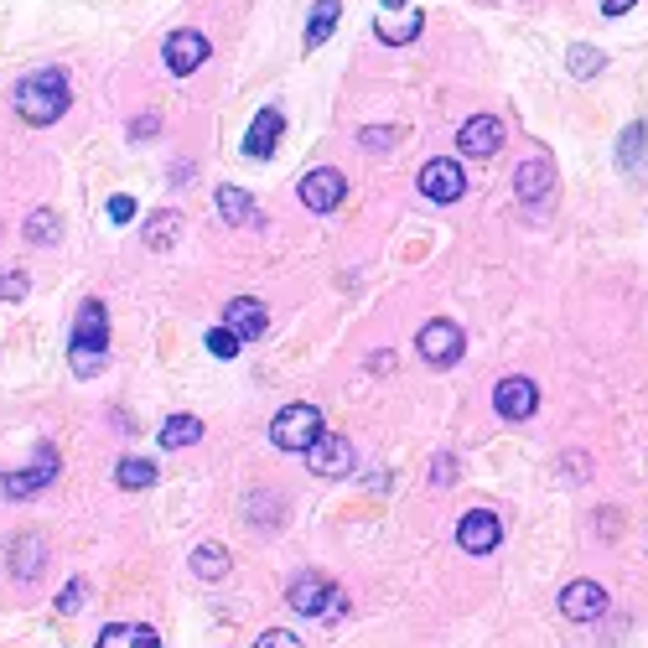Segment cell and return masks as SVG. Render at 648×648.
<instances>
[{
  "instance_id": "34",
  "label": "cell",
  "mask_w": 648,
  "mask_h": 648,
  "mask_svg": "<svg viewBox=\"0 0 648 648\" xmlns=\"http://www.w3.org/2000/svg\"><path fill=\"white\" fill-rule=\"evenodd\" d=\"M110 218H115V224H130V218H136V198L115 192V198H110Z\"/></svg>"
},
{
  "instance_id": "5",
  "label": "cell",
  "mask_w": 648,
  "mask_h": 648,
  "mask_svg": "<svg viewBox=\"0 0 648 648\" xmlns=\"http://www.w3.org/2000/svg\"><path fill=\"white\" fill-rule=\"evenodd\" d=\"M416 347H420V358H425V364H436V369H446V364H457V358H462L467 338H462V327H457V322H446V317H436V322H425V327H420Z\"/></svg>"
},
{
  "instance_id": "13",
  "label": "cell",
  "mask_w": 648,
  "mask_h": 648,
  "mask_svg": "<svg viewBox=\"0 0 648 648\" xmlns=\"http://www.w3.org/2000/svg\"><path fill=\"white\" fill-rule=\"evenodd\" d=\"M560 612H566L571 623H597L607 612V592L597 581H571V586L560 592Z\"/></svg>"
},
{
  "instance_id": "7",
  "label": "cell",
  "mask_w": 648,
  "mask_h": 648,
  "mask_svg": "<svg viewBox=\"0 0 648 648\" xmlns=\"http://www.w3.org/2000/svg\"><path fill=\"white\" fill-rule=\"evenodd\" d=\"M353 462H358V457H353V441H347V436H327V431L312 441V452H306V467H312L317 478H347Z\"/></svg>"
},
{
  "instance_id": "26",
  "label": "cell",
  "mask_w": 648,
  "mask_h": 648,
  "mask_svg": "<svg viewBox=\"0 0 648 648\" xmlns=\"http://www.w3.org/2000/svg\"><path fill=\"white\" fill-rule=\"evenodd\" d=\"M162 452H177V446H192V441H203V420L198 416H171L162 425Z\"/></svg>"
},
{
  "instance_id": "15",
  "label": "cell",
  "mask_w": 648,
  "mask_h": 648,
  "mask_svg": "<svg viewBox=\"0 0 648 648\" xmlns=\"http://www.w3.org/2000/svg\"><path fill=\"white\" fill-rule=\"evenodd\" d=\"M280 130H285V115H280V110H259L255 125H250V136H244V156H250V162H265V156H276Z\"/></svg>"
},
{
  "instance_id": "32",
  "label": "cell",
  "mask_w": 648,
  "mask_h": 648,
  "mask_svg": "<svg viewBox=\"0 0 648 648\" xmlns=\"http://www.w3.org/2000/svg\"><path fill=\"white\" fill-rule=\"evenodd\" d=\"M255 648H302V638L296 633H285V627H270V633H259Z\"/></svg>"
},
{
  "instance_id": "19",
  "label": "cell",
  "mask_w": 648,
  "mask_h": 648,
  "mask_svg": "<svg viewBox=\"0 0 648 648\" xmlns=\"http://www.w3.org/2000/svg\"><path fill=\"white\" fill-rule=\"evenodd\" d=\"M420 26H425V16H420L416 5H410L405 16H394V11H379V16H373V31H379L384 42H394V47H399V42H416Z\"/></svg>"
},
{
  "instance_id": "17",
  "label": "cell",
  "mask_w": 648,
  "mask_h": 648,
  "mask_svg": "<svg viewBox=\"0 0 648 648\" xmlns=\"http://www.w3.org/2000/svg\"><path fill=\"white\" fill-rule=\"evenodd\" d=\"M5 566H11V576H16V581H37V576H42V566H47V545L37 539V534H16V539H11Z\"/></svg>"
},
{
  "instance_id": "29",
  "label": "cell",
  "mask_w": 648,
  "mask_h": 648,
  "mask_svg": "<svg viewBox=\"0 0 648 648\" xmlns=\"http://www.w3.org/2000/svg\"><path fill=\"white\" fill-rule=\"evenodd\" d=\"M177 229H182V213L177 208L156 213V218L145 224V244H151V250H171V244H177Z\"/></svg>"
},
{
  "instance_id": "11",
  "label": "cell",
  "mask_w": 648,
  "mask_h": 648,
  "mask_svg": "<svg viewBox=\"0 0 648 648\" xmlns=\"http://www.w3.org/2000/svg\"><path fill=\"white\" fill-rule=\"evenodd\" d=\"M208 37H203V31H171V37H166V68L177 73V78H187V73H198L203 68V63H208Z\"/></svg>"
},
{
  "instance_id": "9",
  "label": "cell",
  "mask_w": 648,
  "mask_h": 648,
  "mask_svg": "<svg viewBox=\"0 0 648 648\" xmlns=\"http://www.w3.org/2000/svg\"><path fill=\"white\" fill-rule=\"evenodd\" d=\"M498 539H504V524H498V513L493 509L462 513V524H457V545H462L467 556H487V550H498Z\"/></svg>"
},
{
  "instance_id": "37",
  "label": "cell",
  "mask_w": 648,
  "mask_h": 648,
  "mask_svg": "<svg viewBox=\"0 0 648 648\" xmlns=\"http://www.w3.org/2000/svg\"><path fill=\"white\" fill-rule=\"evenodd\" d=\"M457 478V467H452V457H441L436 467H431V483H452Z\"/></svg>"
},
{
  "instance_id": "12",
  "label": "cell",
  "mask_w": 648,
  "mask_h": 648,
  "mask_svg": "<svg viewBox=\"0 0 648 648\" xmlns=\"http://www.w3.org/2000/svg\"><path fill=\"white\" fill-rule=\"evenodd\" d=\"M343 192H347L343 171H332V166H317V171H306L302 177V203L312 213H332L343 203Z\"/></svg>"
},
{
  "instance_id": "23",
  "label": "cell",
  "mask_w": 648,
  "mask_h": 648,
  "mask_svg": "<svg viewBox=\"0 0 648 648\" xmlns=\"http://www.w3.org/2000/svg\"><path fill=\"white\" fill-rule=\"evenodd\" d=\"M618 162H623L627 171H644L648 166V125L644 119H633L623 130V140H618Z\"/></svg>"
},
{
  "instance_id": "4",
  "label": "cell",
  "mask_w": 648,
  "mask_h": 648,
  "mask_svg": "<svg viewBox=\"0 0 648 648\" xmlns=\"http://www.w3.org/2000/svg\"><path fill=\"white\" fill-rule=\"evenodd\" d=\"M322 436V410L317 405H285L270 420V441L280 452H312V441Z\"/></svg>"
},
{
  "instance_id": "38",
  "label": "cell",
  "mask_w": 648,
  "mask_h": 648,
  "mask_svg": "<svg viewBox=\"0 0 648 648\" xmlns=\"http://www.w3.org/2000/svg\"><path fill=\"white\" fill-rule=\"evenodd\" d=\"M602 11H607V16H627V11H633V0H602Z\"/></svg>"
},
{
  "instance_id": "35",
  "label": "cell",
  "mask_w": 648,
  "mask_h": 648,
  "mask_svg": "<svg viewBox=\"0 0 648 648\" xmlns=\"http://www.w3.org/2000/svg\"><path fill=\"white\" fill-rule=\"evenodd\" d=\"M78 607H84V586H78V581H68V586L58 592V612H78Z\"/></svg>"
},
{
  "instance_id": "22",
  "label": "cell",
  "mask_w": 648,
  "mask_h": 648,
  "mask_svg": "<svg viewBox=\"0 0 648 648\" xmlns=\"http://www.w3.org/2000/svg\"><path fill=\"white\" fill-rule=\"evenodd\" d=\"M343 16V0H317L312 22H306V52H317L322 42H332V26Z\"/></svg>"
},
{
  "instance_id": "24",
  "label": "cell",
  "mask_w": 648,
  "mask_h": 648,
  "mask_svg": "<svg viewBox=\"0 0 648 648\" xmlns=\"http://www.w3.org/2000/svg\"><path fill=\"white\" fill-rule=\"evenodd\" d=\"M566 68H571V78H576V84H586V78H597V73L607 68V52H602V47L571 42V47H566Z\"/></svg>"
},
{
  "instance_id": "10",
  "label": "cell",
  "mask_w": 648,
  "mask_h": 648,
  "mask_svg": "<svg viewBox=\"0 0 648 648\" xmlns=\"http://www.w3.org/2000/svg\"><path fill=\"white\" fill-rule=\"evenodd\" d=\"M493 410H498L504 420H530L534 410H539V390H534V379L509 373V379L493 390Z\"/></svg>"
},
{
  "instance_id": "28",
  "label": "cell",
  "mask_w": 648,
  "mask_h": 648,
  "mask_svg": "<svg viewBox=\"0 0 648 648\" xmlns=\"http://www.w3.org/2000/svg\"><path fill=\"white\" fill-rule=\"evenodd\" d=\"M58 233H63V218H58V208H37L31 218H26V244H58Z\"/></svg>"
},
{
  "instance_id": "27",
  "label": "cell",
  "mask_w": 648,
  "mask_h": 648,
  "mask_svg": "<svg viewBox=\"0 0 648 648\" xmlns=\"http://www.w3.org/2000/svg\"><path fill=\"white\" fill-rule=\"evenodd\" d=\"M115 483L125 487V493H136V487H151V483H156V462H151V457H119Z\"/></svg>"
},
{
  "instance_id": "30",
  "label": "cell",
  "mask_w": 648,
  "mask_h": 648,
  "mask_svg": "<svg viewBox=\"0 0 648 648\" xmlns=\"http://www.w3.org/2000/svg\"><path fill=\"white\" fill-rule=\"evenodd\" d=\"M239 347H244V338H239V332H233L229 322L213 327V332H208V353H213V358H233Z\"/></svg>"
},
{
  "instance_id": "25",
  "label": "cell",
  "mask_w": 648,
  "mask_h": 648,
  "mask_svg": "<svg viewBox=\"0 0 648 648\" xmlns=\"http://www.w3.org/2000/svg\"><path fill=\"white\" fill-rule=\"evenodd\" d=\"M218 213H224V224H255V198L244 192V187H218Z\"/></svg>"
},
{
  "instance_id": "14",
  "label": "cell",
  "mask_w": 648,
  "mask_h": 648,
  "mask_svg": "<svg viewBox=\"0 0 648 648\" xmlns=\"http://www.w3.org/2000/svg\"><path fill=\"white\" fill-rule=\"evenodd\" d=\"M457 145H462L467 156H498V151H504V125L493 115H472L462 130H457Z\"/></svg>"
},
{
  "instance_id": "2",
  "label": "cell",
  "mask_w": 648,
  "mask_h": 648,
  "mask_svg": "<svg viewBox=\"0 0 648 648\" xmlns=\"http://www.w3.org/2000/svg\"><path fill=\"white\" fill-rule=\"evenodd\" d=\"M68 364L78 379H93L110 364V317H104L99 302L78 306V322H73V338H68Z\"/></svg>"
},
{
  "instance_id": "36",
  "label": "cell",
  "mask_w": 648,
  "mask_h": 648,
  "mask_svg": "<svg viewBox=\"0 0 648 648\" xmlns=\"http://www.w3.org/2000/svg\"><path fill=\"white\" fill-rule=\"evenodd\" d=\"M156 130H162V119H156V115H140V119H130V136H136V140L156 136Z\"/></svg>"
},
{
  "instance_id": "20",
  "label": "cell",
  "mask_w": 648,
  "mask_h": 648,
  "mask_svg": "<svg viewBox=\"0 0 648 648\" xmlns=\"http://www.w3.org/2000/svg\"><path fill=\"white\" fill-rule=\"evenodd\" d=\"M93 648H162V638H156L145 623H110L99 633V644Z\"/></svg>"
},
{
  "instance_id": "1",
  "label": "cell",
  "mask_w": 648,
  "mask_h": 648,
  "mask_svg": "<svg viewBox=\"0 0 648 648\" xmlns=\"http://www.w3.org/2000/svg\"><path fill=\"white\" fill-rule=\"evenodd\" d=\"M68 73L63 68H42V73H26L22 84H16V93H11V104H16V115L26 119V125H58L63 119V110H68Z\"/></svg>"
},
{
  "instance_id": "6",
  "label": "cell",
  "mask_w": 648,
  "mask_h": 648,
  "mask_svg": "<svg viewBox=\"0 0 648 648\" xmlns=\"http://www.w3.org/2000/svg\"><path fill=\"white\" fill-rule=\"evenodd\" d=\"M58 478V446H37V462L31 467H16V472H5L0 478V487H5V498L11 504H22V498H31L37 487H47Z\"/></svg>"
},
{
  "instance_id": "33",
  "label": "cell",
  "mask_w": 648,
  "mask_h": 648,
  "mask_svg": "<svg viewBox=\"0 0 648 648\" xmlns=\"http://www.w3.org/2000/svg\"><path fill=\"white\" fill-rule=\"evenodd\" d=\"M26 291H31V285H26V276H22V270H11V276H0V296H5V302H22Z\"/></svg>"
},
{
  "instance_id": "31",
  "label": "cell",
  "mask_w": 648,
  "mask_h": 648,
  "mask_svg": "<svg viewBox=\"0 0 648 648\" xmlns=\"http://www.w3.org/2000/svg\"><path fill=\"white\" fill-rule=\"evenodd\" d=\"M364 145L369 151H390V145H399V125H373V130H364Z\"/></svg>"
},
{
  "instance_id": "39",
  "label": "cell",
  "mask_w": 648,
  "mask_h": 648,
  "mask_svg": "<svg viewBox=\"0 0 648 648\" xmlns=\"http://www.w3.org/2000/svg\"><path fill=\"white\" fill-rule=\"evenodd\" d=\"M390 5H410V0H390Z\"/></svg>"
},
{
  "instance_id": "16",
  "label": "cell",
  "mask_w": 648,
  "mask_h": 648,
  "mask_svg": "<svg viewBox=\"0 0 648 648\" xmlns=\"http://www.w3.org/2000/svg\"><path fill=\"white\" fill-rule=\"evenodd\" d=\"M224 322H229L244 343H259V338H265V327H270V317H265V306H259L255 296H233V302L224 306Z\"/></svg>"
},
{
  "instance_id": "8",
  "label": "cell",
  "mask_w": 648,
  "mask_h": 648,
  "mask_svg": "<svg viewBox=\"0 0 648 648\" xmlns=\"http://www.w3.org/2000/svg\"><path fill=\"white\" fill-rule=\"evenodd\" d=\"M420 192H425L431 203H457V198L467 192L462 166L452 162V156H436V162H425V166H420Z\"/></svg>"
},
{
  "instance_id": "3",
  "label": "cell",
  "mask_w": 648,
  "mask_h": 648,
  "mask_svg": "<svg viewBox=\"0 0 648 648\" xmlns=\"http://www.w3.org/2000/svg\"><path fill=\"white\" fill-rule=\"evenodd\" d=\"M285 602L296 607L302 618H327V623H338L347 612V597L327 576H296L291 592H285Z\"/></svg>"
},
{
  "instance_id": "21",
  "label": "cell",
  "mask_w": 648,
  "mask_h": 648,
  "mask_svg": "<svg viewBox=\"0 0 648 648\" xmlns=\"http://www.w3.org/2000/svg\"><path fill=\"white\" fill-rule=\"evenodd\" d=\"M229 566H233V556L218 545V539H203V545L192 550V576L198 581H224L229 576Z\"/></svg>"
},
{
  "instance_id": "18",
  "label": "cell",
  "mask_w": 648,
  "mask_h": 648,
  "mask_svg": "<svg viewBox=\"0 0 648 648\" xmlns=\"http://www.w3.org/2000/svg\"><path fill=\"white\" fill-rule=\"evenodd\" d=\"M550 182H556V166H550V156H545V151L513 171V192H519L524 203H539V198L550 192Z\"/></svg>"
}]
</instances>
